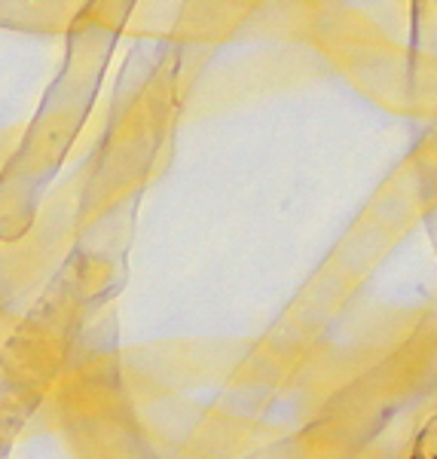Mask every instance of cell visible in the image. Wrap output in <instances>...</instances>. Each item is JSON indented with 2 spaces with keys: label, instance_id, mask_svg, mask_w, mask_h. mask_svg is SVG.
<instances>
[{
  "label": "cell",
  "instance_id": "obj_1",
  "mask_svg": "<svg viewBox=\"0 0 437 459\" xmlns=\"http://www.w3.org/2000/svg\"><path fill=\"white\" fill-rule=\"evenodd\" d=\"M64 0H0V25L21 31H56Z\"/></svg>",
  "mask_w": 437,
  "mask_h": 459
}]
</instances>
